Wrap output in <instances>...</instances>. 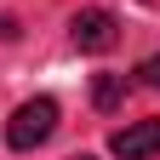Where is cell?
I'll return each instance as SVG.
<instances>
[{
  "label": "cell",
  "instance_id": "6da1fadb",
  "mask_svg": "<svg viewBox=\"0 0 160 160\" xmlns=\"http://www.w3.org/2000/svg\"><path fill=\"white\" fill-rule=\"evenodd\" d=\"M52 132H57V103L52 97H29V103L6 120V143L12 149H40Z\"/></svg>",
  "mask_w": 160,
  "mask_h": 160
},
{
  "label": "cell",
  "instance_id": "7a4b0ae2",
  "mask_svg": "<svg viewBox=\"0 0 160 160\" xmlns=\"http://www.w3.org/2000/svg\"><path fill=\"white\" fill-rule=\"evenodd\" d=\"M69 40L80 52H114V40H120V23H114V12L103 6H86V12H74V23H69Z\"/></svg>",
  "mask_w": 160,
  "mask_h": 160
},
{
  "label": "cell",
  "instance_id": "3957f363",
  "mask_svg": "<svg viewBox=\"0 0 160 160\" xmlns=\"http://www.w3.org/2000/svg\"><path fill=\"white\" fill-rule=\"evenodd\" d=\"M109 149L120 160H154L160 154V120H132V126H120L109 137Z\"/></svg>",
  "mask_w": 160,
  "mask_h": 160
},
{
  "label": "cell",
  "instance_id": "277c9868",
  "mask_svg": "<svg viewBox=\"0 0 160 160\" xmlns=\"http://www.w3.org/2000/svg\"><path fill=\"white\" fill-rule=\"evenodd\" d=\"M120 97H126V80H120V74H97V80H92V103L103 109V114L120 109Z\"/></svg>",
  "mask_w": 160,
  "mask_h": 160
},
{
  "label": "cell",
  "instance_id": "5b68a950",
  "mask_svg": "<svg viewBox=\"0 0 160 160\" xmlns=\"http://www.w3.org/2000/svg\"><path fill=\"white\" fill-rule=\"evenodd\" d=\"M137 80H143L149 92H160V57H143V69H137Z\"/></svg>",
  "mask_w": 160,
  "mask_h": 160
},
{
  "label": "cell",
  "instance_id": "8992f818",
  "mask_svg": "<svg viewBox=\"0 0 160 160\" xmlns=\"http://www.w3.org/2000/svg\"><path fill=\"white\" fill-rule=\"evenodd\" d=\"M0 40H17V17H0Z\"/></svg>",
  "mask_w": 160,
  "mask_h": 160
},
{
  "label": "cell",
  "instance_id": "52a82bcc",
  "mask_svg": "<svg viewBox=\"0 0 160 160\" xmlns=\"http://www.w3.org/2000/svg\"><path fill=\"white\" fill-rule=\"evenodd\" d=\"M69 160H92V154H69Z\"/></svg>",
  "mask_w": 160,
  "mask_h": 160
}]
</instances>
